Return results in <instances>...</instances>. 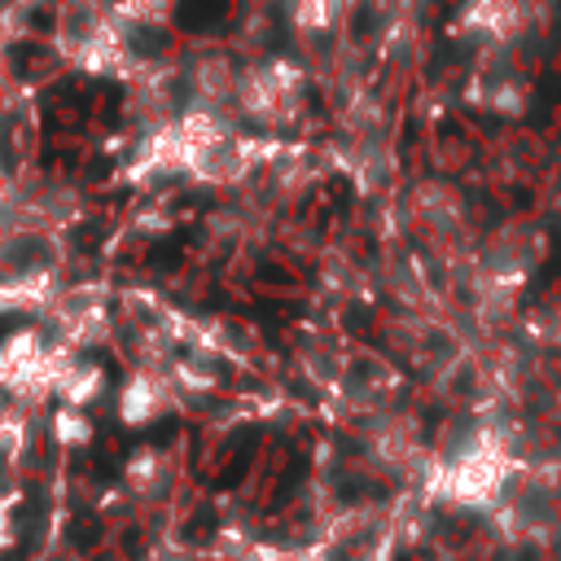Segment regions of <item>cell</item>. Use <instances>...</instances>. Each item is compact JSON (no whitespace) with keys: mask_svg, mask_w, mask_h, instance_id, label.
<instances>
[{"mask_svg":"<svg viewBox=\"0 0 561 561\" xmlns=\"http://www.w3.org/2000/svg\"><path fill=\"white\" fill-rule=\"evenodd\" d=\"M171 0H118V9L127 13V22H158L167 13Z\"/></svg>","mask_w":561,"mask_h":561,"instance_id":"cell-4","label":"cell"},{"mask_svg":"<svg viewBox=\"0 0 561 561\" xmlns=\"http://www.w3.org/2000/svg\"><path fill=\"white\" fill-rule=\"evenodd\" d=\"M162 377L158 373H145V377H136L127 390H123V399H118V412L131 421V425H140V421H149V416H158V408H162Z\"/></svg>","mask_w":561,"mask_h":561,"instance_id":"cell-3","label":"cell"},{"mask_svg":"<svg viewBox=\"0 0 561 561\" xmlns=\"http://www.w3.org/2000/svg\"><path fill=\"white\" fill-rule=\"evenodd\" d=\"M469 26L478 35H491V39H513L522 26H526V0H473L465 9Z\"/></svg>","mask_w":561,"mask_h":561,"instance_id":"cell-2","label":"cell"},{"mask_svg":"<svg viewBox=\"0 0 561 561\" xmlns=\"http://www.w3.org/2000/svg\"><path fill=\"white\" fill-rule=\"evenodd\" d=\"M237 105L259 123H289L302 96V75L289 61H263L237 79Z\"/></svg>","mask_w":561,"mask_h":561,"instance_id":"cell-1","label":"cell"}]
</instances>
